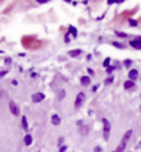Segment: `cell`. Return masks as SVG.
<instances>
[{
	"mask_svg": "<svg viewBox=\"0 0 141 152\" xmlns=\"http://www.w3.org/2000/svg\"><path fill=\"white\" fill-rule=\"evenodd\" d=\"M94 152H101V147H96L94 148Z\"/></svg>",
	"mask_w": 141,
	"mask_h": 152,
	"instance_id": "obj_26",
	"label": "cell"
},
{
	"mask_svg": "<svg viewBox=\"0 0 141 152\" xmlns=\"http://www.w3.org/2000/svg\"><path fill=\"white\" fill-rule=\"evenodd\" d=\"M131 134H133V131H131V130L126 131L125 136H123V138H122V141H120V144H119V147H118L116 152H123V149L126 148V145H127V142H129V140H130Z\"/></svg>",
	"mask_w": 141,
	"mask_h": 152,
	"instance_id": "obj_1",
	"label": "cell"
},
{
	"mask_svg": "<svg viewBox=\"0 0 141 152\" xmlns=\"http://www.w3.org/2000/svg\"><path fill=\"white\" fill-rule=\"evenodd\" d=\"M130 46L136 50H141V40H133V42H130Z\"/></svg>",
	"mask_w": 141,
	"mask_h": 152,
	"instance_id": "obj_8",
	"label": "cell"
},
{
	"mask_svg": "<svg viewBox=\"0 0 141 152\" xmlns=\"http://www.w3.org/2000/svg\"><path fill=\"white\" fill-rule=\"evenodd\" d=\"M134 82H131V80H126L125 82V84H123V87H125L126 90H130V89H134Z\"/></svg>",
	"mask_w": 141,
	"mask_h": 152,
	"instance_id": "obj_10",
	"label": "cell"
},
{
	"mask_svg": "<svg viewBox=\"0 0 141 152\" xmlns=\"http://www.w3.org/2000/svg\"><path fill=\"white\" fill-rule=\"evenodd\" d=\"M21 122H22V129H24V130H28V120H26L25 116H22Z\"/></svg>",
	"mask_w": 141,
	"mask_h": 152,
	"instance_id": "obj_13",
	"label": "cell"
},
{
	"mask_svg": "<svg viewBox=\"0 0 141 152\" xmlns=\"http://www.w3.org/2000/svg\"><path fill=\"white\" fill-rule=\"evenodd\" d=\"M90 82H91V79H90L89 76H82L80 78V84L82 86H89Z\"/></svg>",
	"mask_w": 141,
	"mask_h": 152,
	"instance_id": "obj_7",
	"label": "cell"
},
{
	"mask_svg": "<svg viewBox=\"0 0 141 152\" xmlns=\"http://www.w3.org/2000/svg\"><path fill=\"white\" fill-rule=\"evenodd\" d=\"M112 44L115 46V47H119V48H123V47H125L123 44H120V43H116V42H115V43H112Z\"/></svg>",
	"mask_w": 141,
	"mask_h": 152,
	"instance_id": "obj_21",
	"label": "cell"
},
{
	"mask_svg": "<svg viewBox=\"0 0 141 152\" xmlns=\"http://www.w3.org/2000/svg\"><path fill=\"white\" fill-rule=\"evenodd\" d=\"M11 62V60H10V58H6V64H7V65H8V64H10Z\"/></svg>",
	"mask_w": 141,
	"mask_h": 152,
	"instance_id": "obj_28",
	"label": "cell"
},
{
	"mask_svg": "<svg viewBox=\"0 0 141 152\" xmlns=\"http://www.w3.org/2000/svg\"><path fill=\"white\" fill-rule=\"evenodd\" d=\"M84 100H86V95H84V93H79L78 97H76V100H75V108H80L82 104L84 102Z\"/></svg>",
	"mask_w": 141,
	"mask_h": 152,
	"instance_id": "obj_3",
	"label": "cell"
},
{
	"mask_svg": "<svg viewBox=\"0 0 141 152\" xmlns=\"http://www.w3.org/2000/svg\"><path fill=\"white\" fill-rule=\"evenodd\" d=\"M11 84H13V86H17V84H18V82H17V80H13V82H11Z\"/></svg>",
	"mask_w": 141,
	"mask_h": 152,
	"instance_id": "obj_27",
	"label": "cell"
},
{
	"mask_svg": "<svg viewBox=\"0 0 141 152\" xmlns=\"http://www.w3.org/2000/svg\"><path fill=\"white\" fill-rule=\"evenodd\" d=\"M51 123L54 124V126H58V124L61 123V118L58 115H53L51 116Z\"/></svg>",
	"mask_w": 141,
	"mask_h": 152,
	"instance_id": "obj_9",
	"label": "cell"
},
{
	"mask_svg": "<svg viewBox=\"0 0 141 152\" xmlns=\"http://www.w3.org/2000/svg\"><path fill=\"white\" fill-rule=\"evenodd\" d=\"M80 133H82V136H86V134L89 133V127H87V126H83V127L80 129Z\"/></svg>",
	"mask_w": 141,
	"mask_h": 152,
	"instance_id": "obj_14",
	"label": "cell"
},
{
	"mask_svg": "<svg viewBox=\"0 0 141 152\" xmlns=\"http://www.w3.org/2000/svg\"><path fill=\"white\" fill-rule=\"evenodd\" d=\"M112 71H113V66H108L107 68V73H111Z\"/></svg>",
	"mask_w": 141,
	"mask_h": 152,
	"instance_id": "obj_24",
	"label": "cell"
},
{
	"mask_svg": "<svg viewBox=\"0 0 141 152\" xmlns=\"http://www.w3.org/2000/svg\"><path fill=\"white\" fill-rule=\"evenodd\" d=\"M43 100H44V94L43 93H35L32 95V101L33 102H42Z\"/></svg>",
	"mask_w": 141,
	"mask_h": 152,
	"instance_id": "obj_5",
	"label": "cell"
},
{
	"mask_svg": "<svg viewBox=\"0 0 141 152\" xmlns=\"http://www.w3.org/2000/svg\"><path fill=\"white\" fill-rule=\"evenodd\" d=\"M137 148H141V141L138 142V145H137Z\"/></svg>",
	"mask_w": 141,
	"mask_h": 152,
	"instance_id": "obj_29",
	"label": "cell"
},
{
	"mask_svg": "<svg viewBox=\"0 0 141 152\" xmlns=\"http://www.w3.org/2000/svg\"><path fill=\"white\" fill-rule=\"evenodd\" d=\"M65 151H66L65 145H60V152H65Z\"/></svg>",
	"mask_w": 141,
	"mask_h": 152,
	"instance_id": "obj_22",
	"label": "cell"
},
{
	"mask_svg": "<svg viewBox=\"0 0 141 152\" xmlns=\"http://www.w3.org/2000/svg\"><path fill=\"white\" fill-rule=\"evenodd\" d=\"M136 79H138V71L137 69H130L129 71V80L134 82Z\"/></svg>",
	"mask_w": 141,
	"mask_h": 152,
	"instance_id": "obj_6",
	"label": "cell"
},
{
	"mask_svg": "<svg viewBox=\"0 0 141 152\" xmlns=\"http://www.w3.org/2000/svg\"><path fill=\"white\" fill-rule=\"evenodd\" d=\"M8 107H10V112L13 113L14 116H18L19 115V108H18V105H17L14 101L8 102Z\"/></svg>",
	"mask_w": 141,
	"mask_h": 152,
	"instance_id": "obj_4",
	"label": "cell"
},
{
	"mask_svg": "<svg viewBox=\"0 0 141 152\" xmlns=\"http://www.w3.org/2000/svg\"><path fill=\"white\" fill-rule=\"evenodd\" d=\"M123 65H125L126 68H130V65H131V60H125V62H123Z\"/></svg>",
	"mask_w": 141,
	"mask_h": 152,
	"instance_id": "obj_18",
	"label": "cell"
},
{
	"mask_svg": "<svg viewBox=\"0 0 141 152\" xmlns=\"http://www.w3.org/2000/svg\"><path fill=\"white\" fill-rule=\"evenodd\" d=\"M130 25H131V26H137V21H134V19H130Z\"/></svg>",
	"mask_w": 141,
	"mask_h": 152,
	"instance_id": "obj_23",
	"label": "cell"
},
{
	"mask_svg": "<svg viewBox=\"0 0 141 152\" xmlns=\"http://www.w3.org/2000/svg\"><path fill=\"white\" fill-rule=\"evenodd\" d=\"M68 54L70 55V57H76V55H80L82 51H80V50H70Z\"/></svg>",
	"mask_w": 141,
	"mask_h": 152,
	"instance_id": "obj_12",
	"label": "cell"
},
{
	"mask_svg": "<svg viewBox=\"0 0 141 152\" xmlns=\"http://www.w3.org/2000/svg\"><path fill=\"white\" fill-rule=\"evenodd\" d=\"M6 75H7V71H2L0 72V79H2L3 76H6Z\"/></svg>",
	"mask_w": 141,
	"mask_h": 152,
	"instance_id": "obj_25",
	"label": "cell"
},
{
	"mask_svg": "<svg viewBox=\"0 0 141 152\" xmlns=\"http://www.w3.org/2000/svg\"><path fill=\"white\" fill-rule=\"evenodd\" d=\"M113 152H116V151H113Z\"/></svg>",
	"mask_w": 141,
	"mask_h": 152,
	"instance_id": "obj_31",
	"label": "cell"
},
{
	"mask_svg": "<svg viewBox=\"0 0 141 152\" xmlns=\"http://www.w3.org/2000/svg\"><path fill=\"white\" fill-rule=\"evenodd\" d=\"M118 36H119V37H126V36H127V33H125V32H118Z\"/></svg>",
	"mask_w": 141,
	"mask_h": 152,
	"instance_id": "obj_20",
	"label": "cell"
},
{
	"mask_svg": "<svg viewBox=\"0 0 141 152\" xmlns=\"http://www.w3.org/2000/svg\"><path fill=\"white\" fill-rule=\"evenodd\" d=\"M112 82H113V78H112V76H109V78H108V79H105V82H104V83H105V84H107V86H108V84H111V83H112Z\"/></svg>",
	"mask_w": 141,
	"mask_h": 152,
	"instance_id": "obj_16",
	"label": "cell"
},
{
	"mask_svg": "<svg viewBox=\"0 0 141 152\" xmlns=\"http://www.w3.org/2000/svg\"><path fill=\"white\" fill-rule=\"evenodd\" d=\"M102 124H104V140L109 138V134H111V123L108 122V119H102Z\"/></svg>",
	"mask_w": 141,
	"mask_h": 152,
	"instance_id": "obj_2",
	"label": "cell"
},
{
	"mask_svg": "<svg viewBox=\"0 0 141 152\" xmlns=\"http://www.w3.org/2000/svg\"><path fill=\"white\" fill-rule=\"evenodd\" d=\"M24 142H25V145H31L32 144V136L31 134H26V136L24 137Z\"/></svg>",
	"mask_w": 141,
	"mask_h": 152,
	"instance_id": "obj_11",
	"label": "cell"
},
{
	"mask_svg": "<svg viewBox=\"0 0 141 152\" xmlns=\"http://www.w3.org/2000/svg\"><path fill=\"white\" fill-rule=\"evenodd\" d=\"M62 97H65V91H64V90H60V91H58V100H61Z\"/></svg>",
	"mask_w": 141,
	"mask_h": 152,
	"instance_id": "obj_19",
	"label": "cell"
},
{
	"mask_svg": "<svg viewBox=\"0 0 141 152\" xmlns=\"http://www.w3.org/2000/svg\"><path fill=\"white\" fill-rule=\"evenodd\" d=\"M69 32L73 35V36H76V33H78V31H76V28H73V26H69Z\"/></svg>",
	"mask_w": 141,
	"mask_h": 152,
	"instance_id": "obj_17",
	"label": "cell"
},
{
	"mask_svg": "<svg viewBox=\"0 0 141 152\" xmlns=\"http://www.w3.org/2000/svg\"><path fill=\"white\" fill-rule=\"evenodd\" d=\"M109 62H111V58H105V60H104V62H102V65H104V66H107V68H108V66H109Z\"/></svg>",
	"mask_w": 141,
	"mask_h": 152,
	"instance_id": "obj_15",
	"label": "cell"
},
{
	"mask_svg": "<svg viewBox=\"0 0 141 152\" xmlns=\"http://www.w3.org/2000/svg\"><path fill=\"white\" fill-rule=\"evenodd\" d=\"M2 53H3V51H0V54H2Z\"/></svg>",
	"mask_w": 141,
	"mask_h": 152,
	"instance_id": "obj_30",
	"label": "cell"
}]
</instances>
